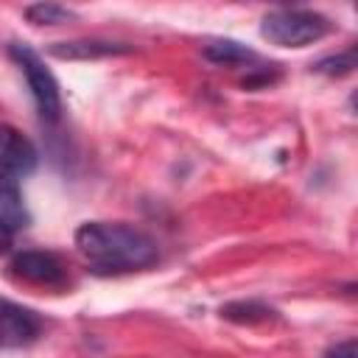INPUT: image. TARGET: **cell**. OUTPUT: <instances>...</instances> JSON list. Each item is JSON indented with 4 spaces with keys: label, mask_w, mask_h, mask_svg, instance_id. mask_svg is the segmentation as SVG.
<instances>
[{
    "label": "cell",
    "mask_w": 358,
    "mask_h": 358,
    "mask_svg": "<svg viewBox=\"0 0 358 358\" xmlns=\"http://www.w3.org/2000/svg\"><path fill=\"white\" fill-rule=\"evenodd\" d=\"M330 34V20L310 8H274L260 20V36L280 48H305Z\"/></svg>",
    "instance_id": "obj_2"
},
{
    "label": "cell",
    "mask_w": 358,
    "mask_h": 358,
    "mask_svg": "<svg viewBox=\"0 0 358 358\" xmlns=\"http://www.w3.org/2000/svg\"><path fill=\"white\" fill-rule=\"evenodd\" d=\"M8 271L17 280H22L28 285H42V288H64L70 280L64 263L53 252H42V249L17 252L8 260Z\"/></svg>",
    "instance_id": "obj_4"
},
{
    "label": "cell",
    "mask_w": 358,
    "mask_h": 358,
    "mask_svg": "<svg viewBox=\"0 0 358 358\" xmlns=\"http://www.w3.org/2000/svg\"><path fill=\"white\" fill-rule=\"evenodd\" d=\"M76 252L95 274H129L159 260L157 241L123 221H87L73 235Z\"/></svg>",
    "instance_id": "obj_1"
},
{
    "label": "cell",
    "mask_w": 358,
    "mask_h": 358,
    "mask_svg": "<svg viewBox=\"0 0 358 358\" xmlns=\"http://www.w3.org/2000/svg\"><path fill=\"white\" fill-rule=\"evenodd\" d=\"M34 143L14 126L0 123V185H14L34 173L36 168Z\"/></svg>",
    "instance_id": "obj_5"
},
{
    "label": "cell",
    "mask_w": 358,
    "mask_h": 358,
    "mask_svg": "<svg viewBox=\"0 0 358 358\" xmlns=\"http://www.w3.org/2000/svg\"><path fill=\"white\" fill-rule=\"evenodd\" d=\"M0 221L8 224L14 232L28 227V210H25L22 196L14 185H0Z\"/></svg>",
    "instance_id": "obj_10"
},
{
    "label": "cell",
    "mask_w": 358,
    "mask_h": 358,
    "mask_svg": "<svg viewBox=\"0 0 358 358\" xmlns=\"http://www.w3.org/2000/svg\"><path fill=\"white\" fill-rule=\"evenodd\" d=\"M42 336V319L25 305L0 299V350L28 347Z\"/></svg>",
    "instance_id": "obj_6"
},
{
    "label": "cell",
    "mask_w": 358,
    "mask_h": 358,
    "mask_svg": "<svg viewBox=\"0 0 358 358\" xmlns=\"http://www.w3.org/2000/svg\"><path fill=\"white\" fill-rule=\"evenodd\" d=\"M22 14L34 25H59V22H67V20L76 17L73 8L59 6V3H34V6H25Z\"/></svg>",
    "instance_id": "obj_11"
},
{
    "label": "cell",
    "mask_w": 358,
    "mask_h": 358,
    "mask_svg": "<svg viewBox=\"0 0 358 358\" xmlns=\"http://www.w3.org/2000/svg\"><path fill=\"white\" fill-rule=\"evenodd\" d=\"M201 56H204L207 62H213V64H227V67L246 64V62L255 59V53H252L246 45L235 42V39H213V42H207V45L201 48Z\"/></svg>",
    "instance_id": "obj_8"
},
{
    "label": "cell",
    "mask_w": 358,
    "mask_h": 358,
    "mask_svg": "<svg viewBox=\"0 0 358 358\" xmlns=\"http://www.w3.org/2000/svg\"><path fill=\"white\" fill-rule=\"evenodd\" d=\"M322 358H358V344H355V338L338 341V344H333Z\"/></svg>",
    "instance_id": "obj_13"
},
{
    "label": "cell",
    "mask_w": 358,
    "mask_h": 358,
    "mask_svg": "<svg viewBox=\"0 0 358 358\" xmlns=\"http://www.w3.org/2000/svg\"><path fill=\"white\" fill-rule=\"evenodd\" d=\"M8 53H11V59L20 64L22 76H25V81H28V90H31V98H34V103H36L39 117H42L45 123H56V120L62 117V92H59V81H56V76L48 70L45 59H42L34 48L20 45V42H14V45L8 48Z\"/></svg>",
    "instance_id": "obj_3"
},
{
    "label": "cell",
    "mask_w": 358,
    "mask_h": 358,
    "mask_svg": "<svg viewBox=\"0 0 358 358\" xmlns=\"http://www.w3.org/2000/svg\"><path fill=\"white\" fill-rule=\"evenodd\" d=\"M221 316L229 319V322H238V324H257V322H268L277 316L274 308H268L266 302H257V299H238V302H229L221 308Z\"/></svg>",
    "instance_id": "obj_9"
},
{
    "label": "cell",
    "mask_w": 358,
    "mask_h": 358,
    "mask_svg": "<svg viewBox=\"0 0 358 358\" xmlns=\"http://www.w3.org/2000/svg\"><path fill=\"white\" fill-rule=\"evenodd\" d=\"M14 235H17V232H14V229H11L8 224H3V221H0V252H6V249L11 246Z\"/></svg>",
    "instance_id": "obj_14"
},
{
    "label": "cell",
    "mask_w": 358,
    "mask_h": 358,
    "mask_svg": "<svg viewBox=\"0 0 358 358\" xmlns=\"http://www.w3.org/2000/svg\"><path fill=\"white\" fill-rule=\"evenodd\" d=\"M48 53L56 59H67V62H90V59H109V56L134 53V45L109 42V39H70V42H53L48 48Z\"/></svg>",
    "instance_id": "obj_7"
},
{
    "label": "cell",
    "mask_w": 358,
    "mask_h": 358,
    "mask_svg": "<svg viewBox=\"0 0 358 358\" xmlns=\"http://www.w3.org/2000/svg\"><path fill=\"white\" fill-rule=\"evenodd\" d=\"M310 70H313V73H322V76H333V78L347 76V73L355 70V48H347V50H341V53L324 56V59L313 62Z\"/></svg>",
    "instance_id": "obj_12"
}]
</instances>
